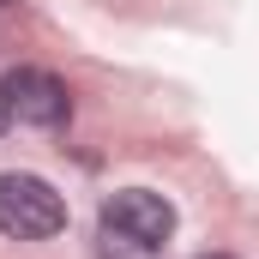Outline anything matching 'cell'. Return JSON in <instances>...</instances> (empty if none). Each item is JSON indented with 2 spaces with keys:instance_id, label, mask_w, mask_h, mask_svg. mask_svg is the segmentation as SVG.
<instances>
[{
  "instance_id": "8992f818",
  "label": "cell",
  "mask_w": 259,
  "mask_h": 259,
  "mask_svg": "<svg viewBox=\"0 0 259 259\" xmlns=\"http://www.w3.org/2000/svg\"><path fill=\"white\" fill-rule=\"evenodd\" d=\"M0 6H6V0H0Z\"/></svg>"
},
{
  "instance_id": "3957f363",
  "label": "cell",
  "mask_w": 259,
  "mask_h": 259,
  "mask_svg": "<svg viewBox=\"0 0 259 259\" xmlns=\"http://www.w3.org/2000/svg\"><path fill=\"white\" fill-rule=\"evenodd\" d=\"M0 91H6V109H12L18 127L49 133V127H66V115H72V97H66V84L49 66H12L0 78Z\"/></svg>"
},
{
  "instance_id": "7a4b0ae2",
  "label": "cell",
  "mask_w": 259,
  "mask_h": 259,
  "mask_svg": "<svg viewBox=\"0 0 259 259\" xmlns=\"http://www.w3.org/2000/svg\"><path fill=\"white\" fill-rule=\"evenodd\" d=\"M61 229H66V199L42 175H0V235L49 241Z\"/></svg>"
},
{
  "instance_id": "6da1fadb",
  "label": "cell",
  "mask_w": 259,
  "mask_h": 259,
  "mask_svg": "<svg viewBox=\"0 0 259 259\" xmlns=\"http://www.w3.org/2000/svg\"><path fill=\"white\" fill-rule=\"evenodd\" d=\"M175 235V205L151 187H121V193L103 199V217H97V241L103 259H163Z\"/></svg>"
},
{
  "instance_id": "277c9868",
  "label": "cell",
  "mask_w": 259,
  "mask_h": 259,
  "mask_svg": "<svg viewBox=\"0 0 259 259\" xmlns=\"http://www.w3.org/2000/svg\"><path fill=\"white\" fill-rule=\"evenodd\" d=\"M12 127V109H6V91H0V133Z\"/></svg>"
},
{
  "instance_id": "5b68a950",
  "label": "cell",
  "mask_w": 259,
  "mask_h": 259,
  "mask_svg": "<svg viewBox=\"0 0 259 259\" xmlns=\"http://www.w3.org/2000/svg\"><path fill=\"white\" fill-rule=\"evenodd\" d=\"M199 259H235V253H199Z\"/></svg>"
}]
</instances>
